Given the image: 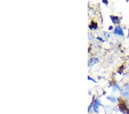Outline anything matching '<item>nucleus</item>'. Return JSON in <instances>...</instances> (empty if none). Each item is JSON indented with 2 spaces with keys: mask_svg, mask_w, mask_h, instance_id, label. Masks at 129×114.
I'll use <instances>...</instances> for the list:
<instances>
[{
  "mask_svg": "<svg viewBox=\"0 0 129 114\" xmlns=\"http://www.w3.org/2000/svg\"><path fill=\"white\" fill-rule=\"evenodd\" d=\"M88 80H92V81H94V82H95V81L94 80H93L92 79V78H91V77H88Z\"/></svg>",
  "mask_w": 129,
  "mask_h": 114,
  "instance_id": "0eeeda50",
  "label": "nucleus"
},
{
  "mask_svg": "<svg viewBox=\"0 0 129 114\" xmlns=\"http://www.w3.org/2000/svg\"><path fill=\"white\" fill-rule=\"evenodd\" d=\"M98 61V59L96 58H92L91 59L90 62H89V63H90L91 65H93L94 64L96 63Z\"/></svg>",
  "mask_w": 129,
  "mask_h": 114,
  "instance_id": "20e7f679",
  "label": "nucleus"
},
{
  "mask_svg": "<svg viewBox=\"0 0 129 114\" xmlns=\"http://www.w3.org/2000/svg\"><path fill=\"white\" fill-rule=\"evenodd\" d=\"M108 99H109V100L113 103H115L116 101V99L114 97H108Z\"/></svg>",
  "mask_w": 129,
  "mask_h": 114,
  "instance_id": "423d86ee",
  "label": "nucleus"
},
{
  "mask_svg": "<svg viewBox=\"0 0 129 114\" xmlns=\"http://www.w3.org/2000/svg\"><path fill=\"white\" fill-rule=\"evenodd\" d=\"M103 3H106V4H107V2H106V1H103Z\"/></svg>",
  "mask_w": 129,
  "mask_h": 114,
  "instance_id": "6e6552de",
  "label": "nucleus"
},
{
  "mask_svg": "<svg viewBox=\"0 0 129 114\" xmlns=\"http://www.w3.org/2000/svg\"><path fill=\"white\" fill-rule=\"evenodd\" d=\"M111 20L113 21V22L114 23H118V22H119V19H118V18L117 17H115V16H112L111 17Z\"/></svg>",
  "mask_w": 129,
  "mask_h": 114,
  "instance_id": "39448f33",
  "label": "nucleus"
},
{
  "mask_svg": "<svg viewBox=\"0 0 129 114\" xmlns=\"http://www.w3.org/2000/svg\"><path fill=\"white\" fill-rule=\"evenodd\" d=\"M114 34L120 35V36H123V35H124L122 29L119 26L116 27H115V31H114Z\"/></svg>",
  "mask_w": 129,
  "mask_h": 114,
  "instance_id": "f03ea898",
  "label": "nucleus"
},
{
  "mask_svg": "<svg viewBox=\"0 0 129 114\" xmlns=\"http://www.w3.org/2000/svg\"><path fill=\"white\" fill-rule=\"evenodd\" d=\"M100 105H101V103H100L98 100H96L95 101L94 105H93V110H94L95 112H98V108Z\"/></svg>",
  "mask_w": 129,
  "mask_h": 114,
  "instance_id": "7ed1b4c3",
  "label": "nucleus"
},
{
  "mask_svg": "<svg viewBox=\"0 0 129 114\" xmlns=\"http://www.w3.org/2000/svg\"><path fill=\"white\" fill-rule=\"evenodd\" d=\"M122 95L124 97L129 98V84L124 85L122 90Z\"/></svg>",
  "mask_w": 129,
  "mask_h": 114,
  "instance_id": "f257e3e1",
  "label": "nucleus"
}]
</instances>
